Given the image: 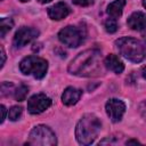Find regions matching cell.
Segmentation results:
<instances>
[{"label":"cell","mask_w":146,"mask_h":146,"mask_svg":"<svg viewBox=\"0 0 146 146\" xmlns=\"http://www.w3.org/2000/svg\"><path fill=\"white\" fill-rule=\"evenodd\" d=\"M14 26V22L11 18H7L3 17L0 19V35L1 38H5V35L13 29Z\"/></svg>","instance_id":"obj_15"},{"label":"cell","mask_w":146,"mask_h":146,"mask_svg":"<svg viewBox=\"0 0 146 146\" xmlns=\"http://www.w3.org/2000/svg\"><path fill=\"white\" fill-rule=\"evenodd\" d=\"M138 112L140 113V115L143 116V119L146 121V100H143L141 103H139V105H138Z\"/></svg>","instance_id":"obj_19"},{"label":"cell","mask_w":146,"mask_h":146,"mask_svg":"<svg viewBox=\"0 0 146 146\" xmlns=\"http://www.w3.org/2000/svg\"><path fill=\"white\" fill-rule=\"evenodd\" d=\"M51 99L44 94H35L27 100V111L31 114H40L51 106Z\"/></svg>","instance_id":"obj_7"},{"label":"cell","mask_w":146,"mask_h":146,"mask_svg":"<svg viewBox=\"0 0 146 146\" xmlns=\"http://www.w3.org/2000/svg\"><path fill=\"white\" fill-rule=\"evenodd\" d=\"M105 110L112 122H119L125 112V104L121 99L111 98L106 102Z\"/></svg>","instance_id":"obj_9"},{"label":"cell","mask_w":146,"mask_h":146,"mask_svg":"<svg viewBox=\"0 0 146 146\" xmlns=\"http://www.w3.org/2000/svg\"><path fill=\"white\" fill-rule=\"evenodd\" d=\"M0 111H1V123H3V121L6 119V107H5V105L0 106Z\"/></svg>","instance_id":"obj_23"},{"label":"cell","mask_w":146,"mask_h":146,"mask_svg":"<svg viewBox=\"0 0 146 146\" xmlns=\"http://www.w3.org/2000/svg\"><path fill=\"white\" fill-rule=\"evenodd\" d=\"M23 114V108L21 106H13L8 112V117L11 121H17Z\"/></svg>","instance_id":"obj_17"},{"label":"cell","mask_w":146,"mask_h":146,"mask_svg":"<svg viewBox=\"0 0 146 146\" xmlns=\"http://www.w3.org/2000/svg\"><path fill=\"white\" fill-rule=\"evenodd\" d=\"M38 35H39V31L36 29L23 26V27L18 29L17 32L15 33L14 39H13V43L16 48H21V47L26 46L27 43H30L34 39H36Z\"/></svg>","instance_id":"obj_8"},{"label":"cell","mask_w":146,"mask_h":146,"mask_svg":"<svg viewBox=\"0 0 146 146\" xmlns=\"http://www.w3.org/2000/svg\"><path fill=\"white\" fill-rule=\"evenodd\" d=\"M68 72L78 76H98L103 73L102 52L98 49H88L74 57L67 67Z\"/></svg>","instance_id":"obj_1"},{"label":"cell","mask_w":146,"mask_h":146,"mask_svg":"<svg viewBox=\"0 0 146 146\" xmlns=\"http://www.w3.org/2000/svg\"><path fill=\"white\" fill-rule=\"evenodd\" d=\"M125 144H127V145H130V144H139V141L136 140V139H130V140H127Z\"/></svg>","instance_id":"obj_24"},{"label":"cell","mask_w":146,"mask_h":146,"mask_svg":"<svg viewBox=\"0 0 146 146\" xmlns=\"http://www.w3.org/2000/svg\"><path fill=\"white\" fill-rule=\"evenodd\" d=\"M0 51H1V65H0V67L2 68V67H3V65H5V62H6V52H5L3 47H1V48H0Z\"/></svg>","instance_id":"obj_22"},{"label":"cell","mask_w":146,"mask_h":146,"mask_svg":"<svg viewBox=\"0 0 146 146\" xmlns=\"http://www.w3.org/2000/svg\"><path fill=\"white\" fill-rule=\"evenodd\" d=\"M127 24L131 30L135 31H143L146 29V14L141 11H135L132 13L128 19Z\"/></svg>","instance_id":"obj_11"},{"label":"cell","mask_w":146,"mask_h":146,"mask_svg":"<svg viewBox=\"0 0 146 146\" xmlns=\"http://www.w3.org/2000/svg\"><path fill=\"white\" fill-rule=\"evenodd\" d=\"M40 3H47V2H50L51 0H38Z\"/></svg>","instance_id":"obj_26"},{"label":"cell","mask_w":146,"mask_h":146,"mask_svg":"<svg viewBox=\"0 0 146 146\" xmlns=\"http://www.w3.org/2000/svg\"><path fill=\"white\" fill-rule=\"evenodd\" d=\"M102 128V122L92 113L84 114L78 122L75 128V137L79 144L90 145L98 137Z\"/></svg>","instance_id":"obj_2"},{"label":"cell","mask_w":146,"mask_h":146,"mask_svg":"<svg viewBox=\"0 0 146 146\" xmlns=\"http://www.w3.org/2000/svg\"><path fill=\"white\" fill-rule=\"evenodd\" d=\"M143 6L146 8V0H143Z\"/></svg>","instance_id":"obj_27"},{"label":"cell","mask_w":146,"mask_h":146,"mask_svg":"<svg viewBox=\"0 0 146 146\" xmlns=\"http://www.w3.org/2000/svg\"><path fill=\"white\" fill-rule=\"evenodd\" d=\"M13 87V83L10 82H2V84H1V94L5 96V95H7L8 94V91H9V88H11Z\"/></svg>","instance_id":"obj_21"},{"label":"cell","mask_w":146,"mask_h":146,"mask_svg":"<svg viewBox=\"0 0 146 146\" xmlns=\"http://www.w3.org/2000/svg\"><path fill=\"white\" fill-rule=\"evenodd\" d=\"M19 70L25 75H33L35 79H42L46 76L48 70V63L46 59L38 56H27L19 63Z\"/></svg>","instance_id":"obj_4"},{"label":"cell","mask_w":146,"mask_h":146,"mask_svg":"<svg viewBox=\"0 0 146 146\" xmlns=\"http://www.w3.org/2000/svg\"><path fill=\"white\" fill-rule=\"evenodd\" d=\"M86 38V30L83 27L68 25L58 32V39L62 43L70 48L79 47Z\"/></svg>","instance_id":"obj_6"},{"label":"cell","mask_w":146,"mask_h":146,"mask_svg":"<svg viewBox=\"0 0 146 146\" xmlns=\"http://www.w3.org/2000/svg\"><path fill=\"white\" fill-rule=\"evenodd\" d=\"M73 3L78 5V6H82V7H87L94 3V0H72Z\"/></svg>","instance_id":"obj_20"},{"label":"cell","mask_w":146,"mask_h":146,"mask_svg":"<svg viewBox=\"0 0 146 146\" xmlns=\"http://www.w3.org/2000/svg\"><path fill=\"white\" fill-rule=\"evenodd\" d=\"M19 1H22V2H26V1H30V0H19Z\"/></svg>","instance_id":"obj_28"},{"label":"cell","mask_w":146,"mask_h":146,"mask_svg":"<svg viewBox=\"0 0 146 146\" xmlns=\"http://www.w3.org/2000/svg\"><path fill=\"white\" fill-rule=\"evenodd\" d=\"M48 16L54 21H60L70 15L71 9L65 2H57L47 9Z\"/></svg>","instance_id":"obj_10"},{"label":"cell","mask_w":146,"mask_h":146,"mask_svg":"<svg viewBox=\"0 0 146 146\" xmlns=\"http://www.w3.org/2000/svg\"><path fill=\"white\" fill-rule=\"evenodd\" d=\"M125 6V0H114L107 6V14L111 18L117 19L123 11V8Z\"/></svg>","instance_id":"obj_14"},{"label":"cell","mask_w":146,"mask_h":146,"mask_svg":"<svg viewBox=\"0 0 146 146\" xmlns=\"http://www.w3.org/2000/svg\"><path fill=\"white\" fill-rule=\"evenodd\" d=\"M120 54L132 63H140L146 58V46L131 36H122L115 41Z\"/></svg>","instance_id":"obj_3"},{"label":"cell","mask_w":146,"mask_h":146,"mask_svg":"<svg viewBox=\"0 0 146 146\" xmlns=\"http://www.w3.org/2000/svg\"><path fill=\"white\" fill-rule=\"evenodd\" d=\"M104 66L108 71L114 72L115 74H120L124 70V64L122 63V60L116 55H113V54H111V55H108V56L105 57V59H104Z\"/></svg>","instance_id":"obj_13"},{"label":"cell","mask_w":146,"mask_h":146,"mask_svg":"<svg viewBox=\"0 0 146 146\" xmlns=\"http://www.w3.org/2000/svg\"><path fill=\"white\" fill-rule=\"evenodd\" d=\"M57 144L55 132L44 124L35 125L30 135L26 145H40V146H55Z\"/></svg>","instance_id":"obj_5"},{"label":"cell","mask_w":146,"mask_h":146,"mask_svg":"<svg viewBox=\"0 0 146 146\" xmlns=\"http://www.w3.org/2000/svg\"><path fill=\"white\" fill-rule=\"evenodd\" d=\"M141 75H143V78H145V79H146V65L141 68Z\"/></svg>","instance_id":"obj_25"},{"label":"cell","mask_w":146,"mask_h":146,"mask_svg":"<svg viewBox=\"0 0 146 146\" xmlns=\"http://www.w3.org/2000/svg\"><path fill=\"white\" fill-rule=\"evenodd\" d=\"M105 30L108 32V33H114L117 31V23H116V19L114 18H108L106 19L105 22Z\"/></svg>","instance_id":"obj_18"},{"label":"cell","mask_w":146,"mask_h":146,"mask_svg":"<svg viewBox=\"0 0 146 146\" xmlns=\"http://www.w3.org/2000/svg\"><path fill=\"white\" fill-rule=\"evenodd\" d=\"M81 96H82V90L76 89L74 87H67L62 95V102L66 106H73L80 100Z\"/></svg>","instance_id":"obj_12"},{"label":"cell","mask_w":146,"mask_h":146,"mask_svg":"<svg viewBox=\"0 0 146 146\" xmlns=\"http://www.w3.org/2000/svg\"><path fill=\"white\" fill-rule=\"evenodd\" d=\"M27 94H29V88H27L26 86H24V84H21V86L15 90L14 96H15V99H16L17 102H23V100H25Z\"/></svg>","instance_id":"obj_16"}]
</instances>
